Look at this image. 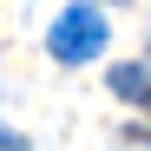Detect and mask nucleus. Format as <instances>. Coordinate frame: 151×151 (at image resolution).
I'll list each match as a JSON object with an SVG mask.
<instances>
[{"label":"nucleus","instance_id":"obj_1","mask_svg":"<svg viewBox=\"0 0 151 151\" xmlns=\"http://www.w3.org/2000/svg\"><path fill=\"white\" fill-rule=\"evenodd\" d=\"M46 53H53L59 66H86L105 53V13L92 7V0H79V7H66L53 20V33H46Z\"/></svg>","mask_w":151,"mask_h":151},{"label":"nucleus","instance_id":"obj_2","mask_svg":"<svg viewBox=\"0 0 151 151\" xmlns=\"http://www.w3.org/2000/svg\"><path fill=\"white\" fill-rule=\"evenodd\" d=\"M112 92L151 112V72H145V66H112Z\"/></svg>","mask_w":151,"mask_h":151},{"label":"nucleus","instance_id":"obj_3","mask_svg":"<svg viewBox=\"0 0 151 151\" xmlns=\"http://www.w3.org/2000/svg\"><path fill=\"white\" fill-rule=\"evenodd\" d=\"M0 151H33V145L20 138V132H7V125H0Z\"/></svg>","mask_w":151,"mask_h":151}]
</instances>
